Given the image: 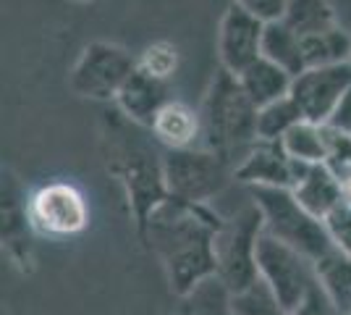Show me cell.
<instances>
[{
  "label": "cell",
  "mask_w": 351,
  "mask_h": 315,
  "mask_svg": "<svg viewBox=\"0 0 351 315\" xmlns=\"http://www.w3.org/2000/svg\"><path fill=\"white\" fill-rule=\"evenodd\" d=\"M223 226L210 205H191L168 197L152 213L142 242L158 255L173 297H184L191 289L218 273L215 234Z\"/></svg>",
  "instance_id": "obj_1"
},
{
  "label": "cell",
  "mask_w": 351,
  "mask_h": 315,
  "mask_svg": "<svg viewBox=\"0 0 351 315\" xmlns=\"http://www.w3.org/2000/svg\"><path fill=\"white\" fill-rule=\"evenodd\" d=\"M136 129L139 126L126 121L118 110L113 116H105L103 155L108 171L116 176V181L126 192L134 226L142 240L152 213L171 195L162 174V155L152 150L142 137H136Z\"/></svg>",
  "instance_id": "obj_2"
},
{
  "label": "cell",
  "mask_w": 351,
  "mask_h": 315,
  "mask_svg": "<svg viewBox=\"0 0 351 315\" xmlns=\"http://www.w3.org/2000/svg\"><path fill=\"white\" fill-rule=\"evenodd\" d=\"M257 113V105L249 100L236 74L218 69L199 105L202 148L223 155L236 168L241 158L260 142Z\"/></svg>",
  "instance_id": "obj_3"
},
{
  "label": "cell",
  "mask_w": 351,
  "mask_h": 315,
  "mask_svg": "<svg viewBox=\"0 0 351 315\" xmlns=\"http://www.w3.org/2000/svg\"><path fill=\"white\" fill-rule=\"evenodd\" d=\"M252 202L260 208L265 218V234L286 242L289 247L299 250L312 263H317L325 253L336 247L330 237V229L317 215H312L291 189H270V187H254L249 189Z\"/></svg>",
  "instance_id": "obj_4"
},
{
  "label": "cell",
  "mask_w": 351,
  "mask_h": 315,
  "mask_svg": "<svg viewBox=\"0 0 351 315\" xmlns=\"http://www.w3.org/2000/svg\"><path fill=\"white\" fill-rule=\"evenodd\" d=\"M265 234V218L254 202L223 218L215 234V260L218 276L231 294H239L260 281L257 270V244Z\"/></svg>",
  "instance_id": "obj_5"
},
{
  "label": "cell",
  "mask_w": 351,
  "mask_h": 315,
  "mask_svg": "<svg viewBox=\"0 0 351 315\" xmlns=\"http://www.w3.org/2000/svg\"><path fill=\"white\" fill-rule=\"evenodd\" d=\"M234 163L207 148L189 150H162V174L168 195L191 205H210V200L234 179Z\"/></svg>",
  "instance_id": "obj_6"
},
{
  "label": "cell",
  "mask_w": 351,
  "mask_h": 315,
  "mask_svg": "<svg viewBox=\"0 0 351 315\" xmlns=\"http://www.w3.org/2000/svg\"><path fill=\"white\" fill-rule=\"evenodd\" d=\"M136 71V56L116 43L95 40L82 47L73 63L69 84L73 95L97 103H116L118 92Z\"/></svg>",
  "instance_id": "obj_7"
},
{
  "label": "cell",
  "mask_w": 351,
  "mask_h": 315,
  "mask_svg": "<svg viewBox=\"0 0 351 315\" xmlns=\"http://www.w3.org/2000/svg\"><path fill=\"white\" fill-rule=\"evenodd\" d=\"M27 215L37 237L69 240L89 226V205L71 181H47L27 197Z\"/></svg>",
  "instance_id": "obj_8"
},
{
  "label": "cell",
  "mask_w": 351,
  "mask_h": 315,
  "mask_svg": "<svg viewBox=\"0 0 351 315\" xmlns=\"http://www.w3.org/2000/svg\"><path fill=\"white\" fill-rule=\"evenodd\" d=\"M257 270H260V281H265L267 289L291 313L302 305L309 289L317 284L315 263L270 234H263L257 244Z\"/></svg>",
  "instance_id": "obj_9"
},
{
  "label": "cell",
  "mask_w": 351,
  "mask_h": 315,
  "mask_svg": "<svg viewBox=\"0 0 351 315\" xmlns=\"http://www.w3.org/2000/svg\"><path fill=\"white\" fill-rule=\"evenodd\" d=\"M351 92V60L336 66H312L293 79L291 97L302 116L315 124H328L338 103Z\"/></svg>",
  "instance_id": "obj_10"
},
{
  "label": "cell",
  "mask_w": 351,
  "mask_h": 315,
  "mask_svg": "<svg viewBox=\"0 0 351 315\" xmlns=\"http://www.w3.org/2000/svg\"><path fill=\"white\" fill-rule=\"evenodd\" d=\"M263 34L265 21L231 3L218 24V58L220 69L241 74L254 60L263 58Z\"/></svg>",
  "instance_id": "obj_11"
},
{
  "label": "cell",
  "mask_w": 351,
  "mask_h": 315,
  "mask_svg": "<svg viewBox=\"0 0 351 315\" xmlns=\"http://www.w3.org/2000/svg\"><path fill=\"white\" fill-rule=\"evenodd\" d=\"M299 163L291 161L280 142H257L252 150L241 158L236 165L234 179L239 184H247L249 189L254 187H270V189H291L296 181Z\"/></svg>",
  "instance_id": "obj_12"
},
{
  "label": "cell",
  "mask_w": 351,
  "mask_h": 315,
  "mask_svg": "<svg viewBox=\"0 0 351 315\" xmlns=\"http://www.w3.org/2000/svg\"><path fill=\"white\" fill-rule=\"evenodd\" d=\"M171 82H162L155 76L145 74L139 66L129 76V82L123 84V90L118 92L116 108L126 121H132L139 129H152V124L158 119L165 105L171 103Z\"/></svg>",
  "instance_id": "obj_13"
},
{
  "label": "cell",
  "mask_w": 351,
  "mask_h": 315,
  "mask_svg": "<svg viewBox=\"0 0 351 315\" xmlns=\"http://www.w3.org/2000/svg\"><path fill=\"white\" fill-rule=\"evenodd\" d=\"M291 192L320 221H328L341 205H346L343 181L338 179L336 171L328 163H315V165L299 163Z\"/></svg>",
  "instance_id": "obj_14"
},
{
  "label": "cell",
  "mask_w": 351,
  "mask_h": 315,
  "mask_svg": "<svg viewBox=\"0 0 351 315\" xmlns=\"http://www.w3.org/2000/svg\"><path fill=\"white\" fill-rule=\"evenodd\" d=\"M149 135H152V139L158 145H162V150L199 148L202 145V116H199V108L173 97L158 113Z\"/></svg>",
  "instance_id": "obj_15"
},
{
  "label": "cell",
  "mask_w": 351,
  "mask_h": 315,
  "mask_svg": "<svg viewBox=\"0 0 351 315\" xmlns=\"http://www.w3.org/2000/svg\"><path fill=\"white\" fill-rule=\"evenodd\" d=\"M236 79L249 95V100L257 105V110L265 108V105H273L283 100V97H289L293 87V76L286 74L280 66L270 63L267 58L254 60Z\"/></svg>",
  "instance_id": "obj_16"
},
{
  "label": "cell",
  "mask_w": 351,
  "mask_h": 315,
  "mask_svg": "<svg viewBox=\"0 0 351 315\" xmlns=\"http://www.w3.org/2000/svg\"><path fill=\"white\" fill-rule=\"evenodd\" d=\"M263 58L270 63L280 66L286 74H291L293 79L307 71V58H304V43L302 37L286 27L283 21H270L265 24L263 34Z\"/></svg>",
  "instance_id": "obj_17"
},
{
  "label": "cell",
  "mask_w": 351,
  "mask_h": 315,
  "mask_svg": "<svg viewBox=\"0 0 351 315\" xmlns=\"http://www.w3.org/2000/svg\"><path fill=\"white\" fill-rule=\"evenodd\" d=\"M317 284L328 294V300L336 305L343 315H351V255L341 247H333L330 253L315 263Z\"/></svg>",
  "instance_id": "obj_18"
},
{
  "label": "cell",
  "mask_w": 351,
  "mask_h": 315,
  "mask_svg": "<svg viewBox=\"0 0 351 315\" xmlns=\"http://www.w3.org/2000/svg\"><path fill=\"white\" fill-rule=\"evenodd\" d=\"M231 292L218 276L207 279L197 289H191L189 294L176 297V305L171 315H234L231 307Z\"/></svg>",
  "instance_id": "obj_19"
},
{
  "label": "cell",
  "mask_w": 351,
  "mask_h": 315,
  "mask_svg": "<svg viewBox=\"0 0 351 315\" xmlns=\"http://www.w3.org/2000/svg\"><path fill=\"white\" fill-rule=\"evenodd\" d=\"M280 148L296 163H328V129L304 119L280 139Z\"/></svg>",
  "instance_id": "obj_20"
},
{
  "label": "cell",
  "mask_w": 351,
  "mask_h": 315,
  "mask_svg": "<svg viewBox=\"0 0 351 315\" xmlns=\"http://www.w3.org/2000/svg\"><path fill=\"white\" fill-rule=\"evenodd\" d=\"M280 21L291 27L299 37L320 34V32L338 27L336 8L330 5V0H289Z\"/></svg>",
  "instance_id": "obj_21"
},
{
  "label": "cell",
  "mask_w": 351,
  "mask_h": 315,
  "mask_svg": "<svg viewBox=\"0 0 351 315\" xmlns=\"http://www.w3.org/2000/svg\"><path fill=\"white\" fill-rule=\"evenodd\" d=\"M304 43V58L307 69L312 66H336V63H349L351 60V32H346L341 24L320 34L302 37Z\"/></svg>",
  "instance_id": "obj_22"
},
{
  "label": "cell",
  "mask_w": 351,
  "mask_h": 315,
  "mask_svg": "<svg viewBox=\"0 0 351 315\" xmlns=\"http://www.w3.org/2000/svg\"><path fill=\"white\" fill-rule=\"evenodd\" d=\"M302 121H304V116H302L299 105L293 103V97L289 95L278 103L260 108V113H257V137L263 142H280Z\"/></svg>",
  "instance_id": "obj_23"
},
{
  "label": "cell",
  "mask_w": 351,
  "mask_h": 315,
  "mask_svg": "<svg viewBox=\"0 0 351 315\" xmlns=\"http://www.w3.org/2000/svg\"><path fill=\"white\" fill-rule=\"evenodd\" d=\"M234 315H293L283 302L267 289L265 281H257L249 289L231 297Z\"/></svg>",
  "instance_id": "obj_24"
},
{
  "label": "cell",
  "mask_w": 351,
  "mask_h": 315,
  "mask_svg": "<svg viewBox=\"0 0 351 315\" xmlns=\"http://www.w3.org/2000/svg\"><path fill=\"white\" fill-rule=\"evenodd\" d=\"M136 66L145 71V74L162 79V82H171L181 66V56H178V47L168 40H155L136 56Z\"/></svg>",
  "instance_id": "obj_25"
},
{
  "label": "cell",
  "mask_w": 351,
  "mask_h": 315,
  "mask_svg": "<svg viewBox=\"0 0 351 315\" xmlns=\"http://www.w3.org/2000/svg\"><path fill=\"white\" fill-rule=\"evenodd\" d=\"M234 3L241 5L244 11H249L252 16H257L265 24L280 21L286 14V5H289V0H234Z\"/></svg>",
  "instance_id": "obj_26"
},
{
  "label": "cell",
  "mask_w": 351,
  "mask_h": 315,
  "mask_svg": "<svg viewBox=\"0 0 351 315\" xmlns=\"http://www.w3.org/2000/svg\"><path fill=\"white\" fill-rule=\"evenodd\" d=\"M293 315H343V313L328 300V294L320 289V284H315L309 289L307 297L302 300V305L293 310Z\"/></svg>",
  "instance_id": "obj_27"
},
{
  "label": "cell",
  "mask_w": 351,
  "mask_h": 315,
  "mask_svg": "<svg viewBox=\"0 0 351 315\" xmlns=\"http://www.w3.org/2000/svg\"><path fill=\"white\" fill-rule=\"evenodd\" d=\"M325 126H330V129H336L341 135L351 137V92L338 103V108L333 110V116H330V121Z\"/></svg>",
  "instance_id": "obj_28"
},
{
  "label": "cell",
  "mask_w": 351,
  "mask_h": 315,
  "mask_svg": "<svg viewBox=\"0 0 351 315\" xmlns=\"http://www.w3.org/2000/svg\"><path fill=\"white\" fill-rule=\"evenodd\" d=\"M71 3H79V5H87V3H95V0H71Z\"/></svg>",
  "instance_id": "obj_29"
}]
</instances>
